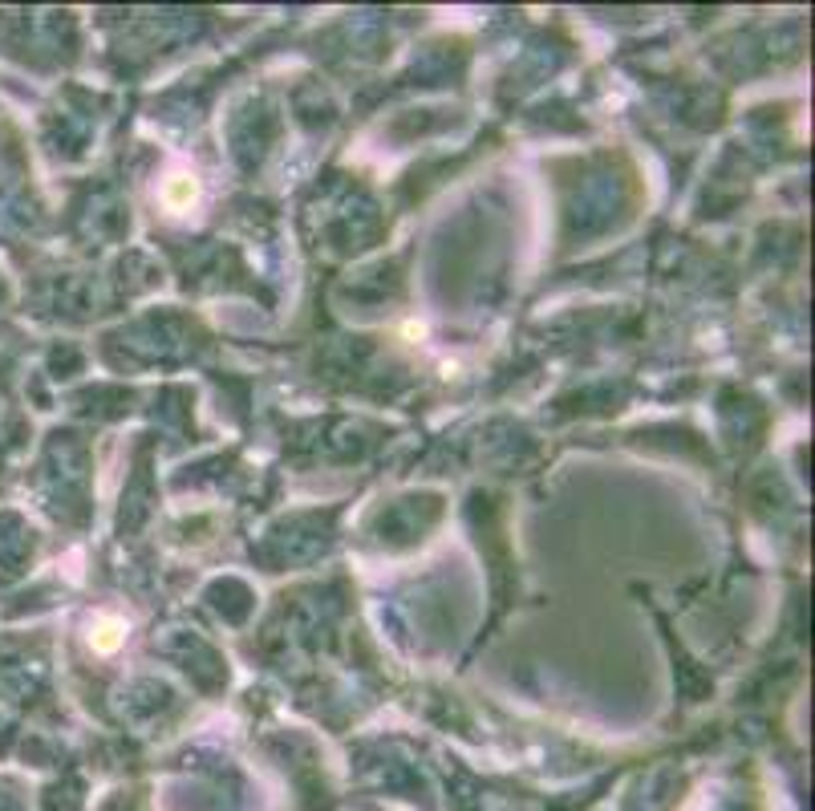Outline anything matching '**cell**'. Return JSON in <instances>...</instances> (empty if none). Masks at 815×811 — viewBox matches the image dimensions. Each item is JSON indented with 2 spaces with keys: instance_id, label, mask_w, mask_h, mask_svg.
I'll list each match as a JSON object with an SVG mask.
<instances>
[{
  "instance_id": "1",
  "label": "cell",
  "mask_w": 815,
  "mask_h": 811,
  "mask_svg": "<svg viewBox=\"0 0 815 811\" xmlns=\"http://www.w3.org/2000/svg\"><path fill=\"white\" fill-rule=\"evenodd\" d=\"M118 641H122V621H102L98 625V633H94V645L102 649V653H110V649H118Z\"/></svg>"
}]
</instances>
